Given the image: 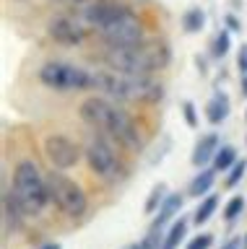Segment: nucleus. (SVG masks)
<instances>
[{
  "mask_svg": "<svg viewBox=\"0 0 247 249\" xmlns=\"http://www.w3.org/2000/svg\"><path fill=\"white\" fill-rule=\"evenodd\" d=\"M81 120L91 127H96L99 132H104L107 138H112L114 143H120L128 151H141L143 148V138L135 120L107 96H91L83 101Z\"/></svg>",
  "mask_w": 247,
  "mask_h": 249,
  "instance_id": "f257e3e1",
  "label": "nucleus"
},
{
  "mask_svg": "<svg viewBox=\"0 0 247 249\" xmlns=\"http://www.w3.org/2000/svg\"><path fill=\"white\" fill-rule=\"evenodd\" d=\"M91 89L102 91L107 99L114 101H143V104H159L164 99V86L151 75H133L122 70H94L91 73Z\"/></svg>",
  "mask_w": 247,
  "mask_h": 249,
  "instance_id": "f03ea898",
  "label": "nucleus"
},
{
  "mask_svg": "<svg viewBox=\"0 0 247 249\" xmlns=\"http://www.w3.org/2000/svg\"><path fill=\"white\" fill-rule=\"evenodd\" d=\"M104 60L110 68L122 70V73L151 75L172 62V47L164 39H143V42L130 47H110Z\"/></svg>",
  "mask_w": 247,
  "mask_h": 249,
  "instance_id": "7ed1b4c3",
  "label": "nucleus"
},
{
  "mask_svg": "<svg viewBox=\"0 0 247 249\" xmlns=\"http://www.w3.org/2000/svg\"><path fill=\"white\" fill-rule=\"evenodd\" d=\"M13 192L24 205L26 215H39L50 202L47 179L39 174L34 161H21L16 166V171H13Z\"/></svg>",
  "mask_w": 247,
  "mask_h": 249,
  "instance_id": "20e7f679",
  "label": "nucleus"
},
{
  "mask_svg": "<svg viewBox=\"0 0 247 249\" xmlns=\"http://www.w3.org/2000/svg\"><path fill=\"white\" fill-rule=\"evenodd\" d=\"M47 190H50V200L55 202V208H60V213L71 215V218H81L89 208V197L81 190L78 182H73L71 177H65L60 169L47 171Z\"/></svg>",
  "mask_w": 247,
  "mask_h": 249,
  "instance_id": "39448f33",
  "label": "nucleus"
},
{
  "mask_svg": "<svg viewBox=\"0 0 247 249\" xmlns=\"http://www.w3.org/2000/svg\"><path fill=\"white\" fill-rule=\"evenodd\" d=\"M86 161H89V169L94 171L96 177L107 179V182H122L128 177V166L125 161L117 156V151L112 148L110 140L104 138H91L89 145H86Z\"/></svg>",
  "mask_w": 247,
  "mask_h": 249,
  "instance_id": "423d86ee",
  "label": "nucleus"
},
{
  "mask_svg": "<svg viewBox=\"0 0 247 249\" xmlns=\"http://www.w3.org/2000/svg\"><path fill=\"white\" fill-rule=\"evenodd\" d=\"M39 81L47 86V89H55V91L91 89V73L89 70H83L78 65H71V62H63V60L44 62L42 70H39Z\"/></svg>",
  "mask_w": 247,
  "mask_h": 249,
  "instance_id": "0eeeda50",
  "label": "nucleus"
},
{
  "mask_svg": "<svg viewBox=\"0 0 247 249\" xmlns=\"http://www.w3.org/2000/svg\"><path fill=\"white\" fill-rule=\"evenodd\" d=\"M99 34H102V39L110 47H130V44L143 42V23L133 11H130V13L122 16L120 21L99 29Z\"/></svg>",
  "mask_w": 247,
  "mask_h": 249,
  "instance_id": "6e6552de",
  "label": "nucleus"
},
{
  "mask_svg": "<svg viewBox=\"0 0 247 249\" xmlns=\"http://www.w3.org/2000/svg\"><path fill=\"white\" fill-rule=\"evenodd\" d=\"M44 156L52 163V169H71L81 159V148L68 135H50L44 140Z\"/></svg>",
  "mask_w": 247,
  "mask_h": 249,
  "instance_id": "1a4fd4ad",
  "label": "nucleus"
},
{
  "mask_svg": "<svg viewBox=\"0 0 247 249\" xmlns=\"http://www.w3.org/2000/svg\"><path fill=\"white\" fill-rule=\"evenodd\" d=\"M125 13H130V8L125 3H117V0H94L86 11H83V21L94 29H104L110 23L120 21Z\"/></svg>",
  "mask_w": 247,
  "mask_h": 249,
  "instance_id": "9d476101",
  "label": "nucleus"
},
{
  "mask_svg": "<svg viewBox=\"0 0 247 249\" xmlns=\"http://www.w3.org/2000/svg\"><path fill=\"white\" fill-rule=\"evenodd\" d=\"M47 34L57 44L73 47V44H81L86 39V23L78 18H71V16H55L47 23Z\"/></svg>",
  "mask_w": 247,
  "mask_h": 249,
  "instance_id": "9b49d317",
  "label": "nucleus"
},
{
  "mask_svg": "<svg viewBox=\"0 0 247 249\" xmlns=\"http://www.w3.org/2000/svg\"><path fill=\"white\" fill-rule=\"evenodd\" d=\"M24 215H26V210L19 202L13 187H5L3 190V236L16 233L21 229V223H24Z\"/></svg>",
  "mask_w": 247,
  "mask_h": 249,
  "instance_id": "f8f14e48",
  "label": "nucleus"
},
{
  "mask_svg": "<svg viewBox=\"0 0 247 249\" xmlns=\"http://www.w3.org/2000/svg\"><path fill=\"white\" fill-rule=\"evenodd\" d=\"M219 135L216 132H206V135H200V140L195 143V148H192V156H190V161H192V166H206L208 161H213V156L216 151H219Z\"/></svg>",
  "mask_w": 247,
  "mask_h": 249,
  "instance_id": "ddd939ff",
  "label": "nucleus"
},
{
  "mask_svg": "<svg viewBox=\"0 0 247 249\" xmlns=\"http://www.w3.org/2000/svg\"><path fill=\"white\" fill-rule=\"evenodd\" d=\"M229 109H231L229 96H227L224 91H216L213 99L206 104V117H208V122H211V124H221V122L229 117Z\"/></svg>",
  "mask_w": 247,
  "mask_h": 249,
  "instance_id": "4468645a",
  "label": "nucleus"
},
{
  "mask_svg": "<svg viewBox=\"0 0 247 249\" xmlns=\"http://www.w3.org/2000/svg\"><path fill=\"white\" fill-rule=\"evenodd\" d=\"M185 233H188V218L180 215V221H172V226L167 229L161 249H180V244L185 241Z\"/></svg>",
  "mask_w": 247,
  "mask_h": 249,
  "instance_id": "2eb2a0df",
  "label": "nucleus"
},
{
  "mask_svg": "<svg viewBox=\"0 0 247 249\" xmlns=\"http://www.w3.org/2000/svg\"><path fill=\"white\" fill-rule=\"evenodd\" d=\"M213 182H216V169H200L198 174H195V179L190 182L188 195H190V197L208 195V192H211V187H213Z\"/></svg>",
  "mask_w": 247,
  "mask_h": 249,
  "instance_id": "dca6fc26",
  "label": "nucleus"
},
{
  "mask_svg": "<svg viewBox=\"0 0 247 249\" xmlns=\"http://www.w3.org/2000/svg\"><path fill=\"white\" fill-rule=\"evenodd\" d=\"M237 163V151L234 145H219V151L213 156V169L216 171H229Z\"/></svg>",
  "mask_w": 247,
  "mask_h": 249,
  "instance_id": "f3484780",
  "label": "nucleus"
},
{
  "mask_svg": "<svg viewBox=\"0 0 247 249\" xmlns=\"http://www.w3.org/2000/svg\"><path fill=\"white\" fill-rule=\"evenodd\" d=\"M203 26H206V13L200 11V8H188L182 16V29L188 31V34H198Z\"/></svg>",
  "mask_w": 247,
  "mask_h": 249,
  "instance_id": "a211bd4d",
  "label": "nucleus"
},
{
  "mask_svg": "<svg viewBox=\"0 0 247 249\" xmlns=\"http://www.w3.org/2000/svg\"><path fill=\"white\" fill-rule=\"evenodd\" d=\"M219 202H221V200H219V195H206V200L198 205L195 215H192V221H195L198 226H200V223H206L208 218H211V215L216 213V208H219Z\"/></svg>",
  "mask_w": 247,
  "mask_h": 249,
  "instance_id": "6ab92c4d",
  "label": "nucleus"
},
{
  "mask_svg": "<svg viewBox=\"0 0 247 249\" xmlns=\"http://www.w3.org/2000/svg\"><path fill=\"white\" fill-rule=\"evenodd\" d=\"M167 184H156V187H153V190H151V195H149V200H146V213H149V215H153V213H156V210L161 208V202H164L167 200Z\"/></svg>",
  "mask_w": 247,
  "mask_h": 249,
  "instance_id": "aec40b11",
  "label": "nucleus"
},
{
  "mask_svg": "<svg viewBox=\"0 0 247 249\" xmlns=\"http://www.w3.org/2000/svg\"><path fill=\"white\" fill-rule=\"evenodd\" d=\"M242 210H245V197H242V195H234V197L227 202V208H224V221L231 223L239 213H242Z\"/></svg>",
  "mask_w": 247,
  "mask_h": 249,
  "instance_id": "412c9836",
  "label": "nucleus"
},
{
  "mask_svg": "<svg viewBox=\"0 0 247 249\" xmlns=\"http://www.w3.org/2000/svg\"><path fill=\"white\" fill-rule=\"evenodd\" d=\"M211 52H213V57H216V60H221L224 54L229 52V31H219V34H216Z\"/></svg>",
  "mask_w": 247,
  "mask_h": 249,
  "instance_id": "4be33fe9",
  "label": "nucleus"
},
{
  "mask_svg": "<svg viewBox=\"0 0 247 249\" xmlns=\"http://www.w3.org/2000/svg\"><path fill=\"white\" fill-rule=\"evenodd\" d=\"M245 171H247V161H237L234 166L229 169V174H227V187H237L239 182H242V177H245Z\"/></svg>",
  "mask_w": 247,
  "mask_h": 249,
  "instance_id": "5701e85b",
  "label": "nucleus"
},
{
  "mask_svg": "<svg viewBox=\"0 0 247 249\" xmlns=\"http://www.w3.org/2000/svg\"><path fill=\"white\" fill-rule=\"evenodd\" d=\"M211 244H213L211 233H198V236H192L188 241V249H211Z\"/></svg>",
  "mask_w": 247,
  "mask_h": 249,
  "instance_id": "b1692460",
  "label": "nucleus"
},
{
  "mask_svg": "<svg viewBox=\"0 0 247 249\" xmlns=\"http://www.w3.org/2000/svg\"><path fill=\"white\" fill-rule=\"evenodd\" d=\"M182 114H185V120H188L190 127H198V114H195V104H192V101H185L182 104Z\"/></svg>",
  "mask_w": 247,
  "mask_h": 249,
  "instance_id": "393cba45",
  "label": "nucleus"
},
{
  "mask_svg": "<svg viewBox=\"0 0 247 249\" xmlns=\"http://www.w3.org/2000/svg\"><path fill=\"white\" fill-rule=\"evenodd\" d=\"M237 68H239V73L247 75V44L239 47V54H237Z\"/></svg>",
  "mask_w": 247,
  "mask_h": 249,
  "instance_id": "a878e982",
  "label": "nucleus"
},
{
  "mask_svg": "<svg viewBox=\"0 0 247 249\" xmlns=\"http://www.w3.org/2000/svg\"><path fill=\"white\" fill-rule=\"evenodd\" d=\"M239 247H242V239H237V236H234V239H229L221 249H239Z\"/></svg>",
  "mask_w": 247,
  "mask_h": 249,
  "instance_id": "bb28decb",
  "label": "nucleus"
},
{
  "mask_svg": "<svg viewBox=\"0 0 247 249\" xmlns=\"http://www.w3.org/2000/svg\"><path fill=\"white\" fill-rule=\"evenodd\" d=\"M128 249H151V247L146 244V239H143V241H138V244H130Z\"/></svg>",
  "mask_w": 247,
  "mask_h": 249,
  "instance_id": "cd10ccee",
  "label": "nucleus"
},
{
  "mask_svg": "<svg viewBox=\"0 0 247 249\" xmlns=\"http://www.w3.org/2000/svg\"><path fill=\"white\" fill-rule=\"evenodd\" d=\"M227 21H229V29H239V23H237V18H234V16H229Z\"/></svg>",
  "mask_w": 247,
  "mask_h": 249,
  "instance_id": "c85d7f7f",
  "label": "nucleus"
},
{
  "mask_svg": "<svg viewBox=\"0 0 247 249\" xmlns=\"http://www.w3.org/2000/svg\"><path fill=\"white\" fill-rule=\"evenodd\" d=\"M242 96H247V75H242Z\"/></svg>",
  "mask_w": 247,
  "mask_h": 249,
  "instance_id": "c756f323",
  "label": "nucleus"
},
{
  "mask_svg": "<svg viewBox=\"0 0 247 249\" xmlns=\"http://www.w3.org/2000/svg\"><path fill=\"white\" fill-rule=\"evenodd\" d=\"M39 249H60V244H44V247H39Z\"/></svg>",
  "mask_w": 247,
  "mask_h": 249,
  "instance_id": "7c9ffc66",
  "label": "nucleus"
},
{
  "mask_svg": "<svg viewBox=\"0 0 247 249\" xmlns=\"http://www.w3.org/2000/svg\"><path fill=\"white\" fill-rule=\"evenodd\" d=\"M242 249H247V236L242 239Z\"/></svg>",
  "mask_w": 247,
  "mask_h": 249,
  "instance_id": "2f4dec72",
  "label": "nucleus"
},
{
  "mask_svg": "<svg viewBox=\"0 0 247 249\" xmlns=\"http://www.w3.org/2000/svg\"><path fill=\"white\" fill-rule=\"evenodd\" d=\"M55 3H65V0H55Z\"/></svg>",
  "mask_w": 247,
  "mask_h": 249,
  "instance_id": "473e14b6",
  "label": "nucleus"
}]
</instances>
